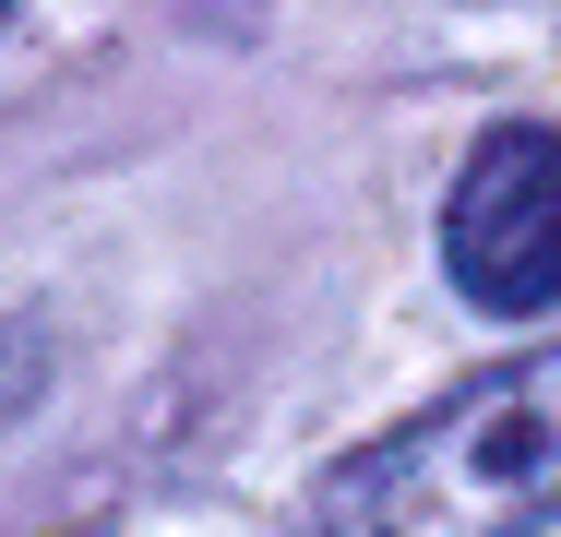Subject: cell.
Here are the masks:
<instances>
[{"instance_id":"obj_3","label":"cell","mask_w":561,"mask_h":537,"mask_svg":"<svg viewBox=\"0 0 561 537\" xmlns=\"http://www.w3.org/2000/svg\"><path fill=\"white\" fill-rule=\"evenodd\" d=\"M0 12H12V0H0Z\"/></svg>"},{"instance_id":"obj_2","label":"cell","mask_w":561,"mask_h":537,"mask_svg":"<svg viewBox=\"0 0 561 537\" xmlns=\"http://www.w3.org/2000/svg\"><path fill=\"white\" fill-rule=\"evenodd\" d=\"M443 263L478 311H561V132L514 119L466 156L443 204Z\"/></svg>"},{"instance_id":"obj_1","label":"cell","mask_w":561,"mask_h":537,"mask_svg":"<svg viewBox=\"0 0 561 537\" xmlns=\"http://www.w3.org/2000/svg\"><path fill=\"white\" fill-rule=\"evenodd\" d=\"M561 514V346L478 370L311 490V537H538Z\"/></svg>"}]
</instances>
